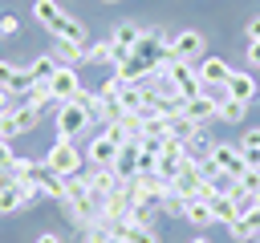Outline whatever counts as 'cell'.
Wrapping results in <instances>:
<instances>
[{
    "label": "cell",
    "mask_w": 260,
    "mask_h": 243,
    "mask_svg": "<svg viewBox=\"0 0 260 243\" xmlns=\"http://www.w3.org/2000/svg\"><path fill=\"white\" fill-rule=\"evenodd\" d=\"M53 122H57V138H69V142H73V138H81V134L98 122V105L81 93V97L57 105V117H53Z\"/></svg>",
    "instance_id": "1"
},
{
    "label": "cell",
    "mask_w": 260,
    "mask_h": 243,
    "mask_svg": "<svg viewBox=\"0 0 260 243\" xmlns=\"http://www.w3.org/2000/svg\"><path fill=\"white\" fill-rule=\"evenodd\" d=\"M122 142H126V130H122V122H114V126L98 130L81 154H85V162H89V166H114V154H118V146H122Z\"/></svg>",
    "instance_id": "2"
},
{
    "label": "cell",
    "mask_w": 260,
    "mask_h": 243,
    "mask_svg": "<svg viewBox=\"0 0 260 243\" xmlns=\"http://www.w3.org/2000/svg\"><path fill=\"white\" fill-rule=\"evenodd\" d=\"M45 166L57 174V178H73V174H81V166H85V154L69 142V138H57L49 150H45Z\"/></svg>",
    "instance_id": "3"
},
{
    "label": "cell",
    "mask_w": 260,
    "mask_h": 243,
    "mask_svg": "<svg viewBox=\"0 0 260 243\" xmlns=\"http://www.w3.org/2000/svg\"><path fill=\"white\" fill-rule=\"evenodd\" d=\"M171 194L175 198H211V182L203 178V170L195 162H187L175 178H171Z\"/></svg>",
    "instance_id": "4"
},
{
    "label": "cell",
    "mask_w": 260,
    "mask_h": 243,
    "mask_svg": "<svg viewBox=\"0 0 260 243\" xmlns=\"http://www.w3.org/2000/svg\"><path fill=\"white\" fill-rule=\"evenodd\" d=\"M203 49H207V40H203V32H195V28H183V32H175V36L167 40V57H171V61H191V65H199V61H203Z\"/></svg>",
    "instance_id": "5"
},
{
    "label": "cell",
    "mask_w": 260,
    "mask_h": 243,
    "mask_svg": "<svg viewBox=\"0 0 260 243\" xmlns=\"http://www.w3.org/2000/svg\"><path fill=\"white\" fill-rule=\"evenodd\" d=\"M162 73H167V81L179 89V97L187 101V97H195V93H203V85H199V69L191 65V61H167L162 65Z\"/></svg>",
    "instance_id": "6"
},
{
    "label": "cell",
    "mask_w": 260,
    "mask_h": 243,
    "mask_svg": "<svg viewBox=\"0 0 260 243\" xmlns=\"http://www.w3.org/2000/svg\"><path fill=\"white\" fill-rule=\"evenodd\" d=\"M219 97L223 93H195V97H187L183 101V113L195 122V126H219Z\"/></svg>",
    "instance_id": "7"
},
{
    "label": "cell",
    "mask_w": 260,
    "mask_h": 243,
    "mask_svg": "<svg viewBox=\"0 0 260 243\" xmlns=\"http://www.w3.org/2000/svg\"><path fill=\"white\" fill-rule=\"evenodd\" d=\"M41 126V109L37 105H24V101H16V109L0 122V134L12 142V138H24V134H32Z\"/></svg>",
    "instance_id": "8"
},
{
    "label": "cell",
    "mask_w": 260,
    "mask_h": 243,
    "mask_svg": "<svg viewBox=\"0 0 260 243\" xmlns=\"http://www.w3.org/2000/svg\"><path fill=\"white\" fill-rule=\"evenodd\" d=\"M199 85L207 89V93H223L228 89V77H232V65L223 61V57H203L199 65Z\"/></svg>",
    "instance_id": "9"
},
{
    "label": "cell",
    "mask_w": 260,
    "mask_h": 243,
    "mask_svg": "<svg viewBox=\"0 0 260 243\" xmlns=\"http://www.w3.org/2000/svg\"><path fill=\"white\" fill-rule=\"evenodd\" d=\"M49 93H53V101H57V105H65V101L81 97V77H77V69L61 65V69L49 77Z\"/></svg>",
    "instance_id": "10"
},
{
    "label": "cell",
    "mask_w": 260,
    "mask_h": 243,
    "mask_svg": "<svg viewBox=\"0 0 260 243\" xmlns=\"http://www.w3.org/2000/svg\"><path fill=\"white\" fill-rule=\"evenodd\" d=\"M211 162H215L219 174H232V178H240V174L248 170L244 150H240V146H228V142H215V146H211Z\"/></svg>",
    "instance_id": "11"
},
{
    "label": "cell",
    "mask_w": 260,
    "mask_h": 243,
    "mask_svg": "<svg viewBox=\"0 0 260 243\" xmlns=\"http://www.w3.org/2000/svg\"><path fill=\"white\" fill-rule=\"evenodd\" d=\"M85 186H89V198L98 202V211H102V202L118 190V174L110 170V166H89V174H85Z\"/></svg>",
    "instance_id": "12"
},
{
    "label": "cell",
    "mask_w": 260,
    "mask_h": 243,
    "mask_svg": "<svg viewBox=\"0 0 260 243\" xmlns=\"http://www.w3.org/2000/svg\"><path fill=\"white\" fill-rule=\"evenodd\" d=\"M138 40H142V28H138L134 20H118V24H114V36H110V45H114V65L126 61Z\"/></svg>",
    "instance_id": "13"
},
{
    "label": "cell",
    "mask_w": 260,
    "mask_h": 243,
    "mask_svg": "<svg viewBox=\"0 0 260 243\" xmlns=\"http://www.w3.org/2000/svg\"><path fill=\"white\" fill-rule=\"evenodd\" d=\"M32 85H37V81H32V73H28V69H20V65H12V61H0V89H8V93H16V97H24Z\"/></svg>",
    "instance_id": "14"
},
{
    "label": "cell",
    "mask_w": 260,
    "mask_h": 243,
    "mask_svg": "<svg viewBox=\"0 0 260 243\" xmlns=\"http://www.w3.org/2000/svg\"><path fill=\"white\" fill-rule=\"evenodd\" d=\"M114 231L122 235V243H162V239H158V231H154L150 223H138L134 215L118 219V223H114Z\"/></svg>",
    "instance_id": "15"
},
{
    "label": "cell",
    "mask_w": 260,
    "mask_h": 243,
    "mask_svg": "<svg viewBox=\"0 0 260 243\" xmlns=\"http://www.w3.org/2000/svg\"><path fill=\"white\" fill-rule=\"evenodd\" d=\"M232 101H244V105H252L256 97H260V81L252 77V73H236L232 69V77H228V89H223Z\"/></svg>",
    "instance_id": "16"
},
{
    "label": "cell",
    "mask_w": 260,
    "mask_h": 243,
    "mask_svg": "<svg viewBox=\"0 0 260 243\" xmlns=\"http://www.w3.org/2000/svg\"><path fill=\"white\" fill-rule=\"evenodd\" d=\"M187 166V154H183V142H175V138H167L162 142V150H158V174L171 182L179 170Z\"/></svg>",
    "instance_id": "17"
},
{
    "label": "cell",
    "mask_w": 260,
    "mask_h": 243,
    "mask_svg": "<svg viewBox=\"0 0 260 243\" xmlns=\"http://www.w3.org/2000/svg\"><path fill=\"white\" fill-rule=\"evenodd\" d=\"M179 219H183L187 227H195V231L211 227V223H215V215H211V198H183V211H179Z\"/></svg>",
    "instance_id": "18"
},
{
    "label": "cell",
    "mask_w": 260,
    "mask_h": 243,
    "mask_svg": "<svg viewBox=\"0 0 260 243\" xmlns=\"http://www.w3.org/2000/svg\"><path fill=\"white\" fill-rule=\"evenodd\" d=\"M114 101L122 105V113H142V109H146V89H142V81H122L118 93H114Z\"/></svg>",
    "instance_id": "19"
},
{
    "label": "cell",
    "mask_w": 260,
    "mask_h": 243,
    "mask_svg": "<svg viewBox=\"0 0 260 243\" xmlns=\"http://www.w3.org/2000/svg\"><path fill=\"white\" fill-rule=\"evenodd\" d=\"M228 235H232V239H240V243H252V239L260 235V207L240 211V219H232V223H228Z\"/></svg>",
    "instance_id": "20"
},
{
    "label": "cell",
    "mask_w": 260,
    "mask_h": 243,
    "mask_svg": "<svg viewBox=\"0 0 260 243\" xmlns=\"http://www.w3.org/2000/svg\"><path fill=\"white\" fill-rule=\"evenodd\" d=\"M110 170L118 174V182L134 178V174H138V142H122L118 154H114V166H110Z\"/></svg>",
    "instance_id": "21"
},
{
    "label": "cell",
    "mask_w": 260,
    "mask_h": 243,
    "mask_svg": "<svg viewBox=\"0 0 260 243\" xmlns=\"http://www.w3.org/2000/svg\"><path fill=\"white\" fill-rule=\"evenodd\" d=\"M65 16H69V12H65L57 0H32V20H37V24H45L49 32H57Z\"/></svg>",
    "instance_id": "22"
},
{
    "label": "cell",
    "mask_w": 260,
    "mask_h": 243,
    "mask_svg": "<svg viewBox=\"0 0 260 243\" xmlns=\"http://www.w3.org/2000/svg\"><path fill=\"white\" fill-rule=\"evenodd\" d=\"M32 202L24 198V190H20V182H8V186H0V219H8V215H20V211H28Z\"/></svg>",
    "instance_id": "23"
},
{
    "label": "cell",
    "mask_w": 260,
    "mask_h": 243,
    "mask_svg": "<svg viewBox=\"0 0 260 243\" xmlns=\"http://www.w3.org/2000/svg\"><path fill=\"white\" fill-rule=\"evenodd\" d=\"M162 130H167V138H175V142H187V138H191L199 126H195V122H191V117L179 109V113H162Z\"/></svg>",
    "instance_id": "24"
},
{
    "label": "cell",
    "mask_w": 260,
    "mask_h": 243,
    "mask_svg": "<svg viewBox=\"0 0 260 243\" xmlns=\"http://www.w3.org/2000/svg\"><path fill=\"white\" fill-rule=\"evenodd\" d=\"M53 57H57V65H69V69H77V65H85V45L57 40V45H53Z\"/></svg>",
    "instance_id": "25"
},
{
    "label": "cell",
    "mask_w": 260,
    "mask_h": 243,
    "mask_svg": "<svg viewBox=\"0 0 260 243\" xmlns=\"http://www.w3.org/2000/svg\"><path fill=\"white\" fill-rule=\"evenodd\" d=\"M57 69H61V65H57V57H53V53L32 57V65H28V73H32V81H37V85H49V77H53Z\"/></svg>",
    "instance_id": "26"
},
{
    "label": "cell",
    "mask_w": 260,
    "mask_h": 243,
    "mask_svg": "<svg viewBox=\"0 0 260 243\" xmlns=\"http://www.w3.org/2000/svg\"><path fill=\"white\" fill-rule=\"evenodd\" d=\"M244 117H248V105H244V101H232V97L223 93V97H219V126H240Z\"/></svg>",
    "instance_id": "27"
},
{
    "label": "cell",
    "mask_w": 260,
    "mask_h": 243,
    "mask_svg": "<svg viewBox=\"0 0 260 243\" xmlns=\"http://www.w3.org/2000/svg\"><path fill=\"white\" fill-rule=\"evenodd\" d=\"M85 65H110V69H114V45H110V40L85 45Z\"/></svg>",
    "instance_id": "28"
},
{
    "label": "cell",
    "mask_w": 260,
    "mask_h": 243,
    "mask_svg": "<svg viewBox=\"0 0 260 243\" xmlns=\"http://www.w3.org/2000/svg\"><path fill=\"white\" fill-rule=\"evenodd\" d=\"M240 150H244V162L260 170V130H248V134L240 138Z\"/></svg>",
    "instance_id": "29"
},
{
    "label": "cell",
    "mask_w": 260,
    "mask_h": 243,
    "mask_svg": "<svg viewBox=\"0 0 260 243\" xmlns=\"http://www.w3.org/2000/svg\"><path fill=\"white\" fill-rule=\"evenodd\" d=\"M211 215H215V223H232V219H240V207H236L232 198L211 194Z\"/></svg>",
    "instance_id": "30"
},
{
    "label": "cell",
    "mask_w": 260,
    "mask_h": 243,
    "mask_svg": "<svg viewBox=\"0 0 260 243\" xmlns=\"http://www.w3.org/2000/svg\"><path fill=\"white\" fill-rule=\"evenodd\" d=\"M20 101H24V105H37V109H45V105L53 101V93H49V85H32V89H28Z\"/></svg>",
    "instance_id": "31"
},
{
    "label": "cell",
    "mask_w": 260,
    "mask_h": 243,
    "mask_svg": "<svg viewBox=\"0 0 260 243\" xmlns=\"http://www.w3.org/2000/svg\"><path fill=\"white\" fill-rule=\"evenodd\" d=\"M24 24H20V16L16 12H0V36H16Z\"/></svg>",
    "instance_id": "32"
},
{
    "label": "cell",
    "mask_w": 260,
    "mask_h": 243,
    "mask_svg": "<svg viewBox=\"0 0 260 243\" xmlns=\"http://www.w3.org/2000/svg\"><path fill=\"white\" fill-rule=\"evenodd\" d=\"M12 162H16V150H12V142L0 134V170H8Z\"/></svg>",
    "instance_id": "33"
},
{
    "label": "cell",
    "mask_w": 260,
    "mask_h": 243,
    "mask_svg": "<svg viewBox=\"0 0 260 243\" xmlns=\"http://www.w3.org/2000/svg\"><path fill=\"white\" fill-rule=\"evenodd\" d=\"M12 109H16V93H8V89H0V122H4V117H8Z\"/></svg>",
    "instance_id": "34"
},
{
    "label": "cell",
    "mask_w": 260,
    "mask_h": 243,
    "mask_svg": "<svg viewBox=\"0 0 260 243\" xmlns=\"http://www.w3.org/2000/svg\"><path fill=\"white\" fill-rule=\"evenodd\" d=\"M248 65L260 69V40H248Z\"/></svg>",
    "instance_id": "35"
},
{
    "label": "cell",
    "mask_w": 260,
    "mask_h": 243,
    "mask_svg": "<svg viewBox=\"0 0 260 243\" xmlns=\"http://www.w3.org/2000/svg\"><path fill=\"white\" fill-rule=\"evenodd\" d=\"M244 32H248V40H260V16H252V20L244 24Z\"/></svg>",
    "instance_id": "36"
},
{
    "label": "cell",
    "mask_w": 260,
    "mask_h": 243,
    "mask_svg": "<svg viewBox=\"0 0 260 243\" xmlns=\"http://www.w3.org/2000/svg\"><path fill=\"white\" fill-rule=\"evenodd\" d=\"M32 243H61V235H57V231H41Z\"/></svg>",
    "instance_id": "37"
},
{
    "label": "cell",
    "mask_w": 260,
    "mask_h": 243,
    "mask_svg": "<svg viewBox=\"0 0 260 243\" xmlns=\"http://www.w3.org/2000/svg\"><path fill=\"white\" fill-rule=\"evenodd\" d=\"M191 243H211V239H207V235H195V239H191Z\"/></svg>",
    "instance_id": "38"
},
{
    "label": "cell",
    "mask_w": 260,
    "mask_h": 243,
    "mask_svg": "<svg viewBox=\"0 0 260 243\" xmlns=\"http://www.w3.org/2000/svg\"><path fill=\"white\" fill-rule=\"evenodd\" d=\"M102 4H118V0H102Z\"/></svg>",
    "instance_id": "39"
},
{
    "label": "cell",
    "mask_w": 260,
    "mask_h": 243,
    "mask_svg": "<svg viewBox=\"0 0 260 243\" xmlns=\"http://www.w3.org/2000/svg\"><path fill=\"white\" fill-rule=\"evenodd\" d=\"M252 243H260V239H252Z\"/></svg>",
    "instance_id": "40"
}]
</instances>
